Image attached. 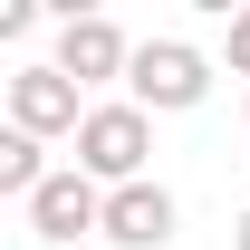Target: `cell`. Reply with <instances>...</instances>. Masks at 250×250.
Listing matches in <instances>:
<instances>
[{
  "mask_svg": "<svg viewBox=\"0 0 250 250\" xmlns=\"http://www.w3.org/2000/svg\"><path fill=\"white\" fill-rule=\"evenodd\" d=\"M145 154H154V116H145L135 96L87 106V125H77V173H96L106 192H125V183H145Z\"/></svg>",
  "mask_w": 250,
  "mask_h": 250,
  "instance_id": "cell-1",
  "label": "cell"
},
{
  "mask_svg": "<svg viewBox=\"0 0 250 250\" xmlns=\"http://www.w3.org/2000/svg\"><path fill=\"white\" fill-rule=\"evenodd\" d=\"M125 96H135L145 116H192V106L212 96V48H192V39H135Z\"/></svg>",
  "mask_w": 250,
  "mask_h": 250,
  "instance_id": "cell-2",
  "label": "cell"
},
{
  "mask_svg": "<svg viewBox=\"0 0 250 250\" xmlns=\"http://www.w3.org/2000/svg\"><path fill=\"white\" fill-rule=\"evenodd\" d=\"M48 67H58V77H77V87H125L135 39H125L106 10H67V20H58V48H48Z\"/></svg>",
  "mask_w": 250,
  "mask_h": 250,
  "instance_id": "cell-3",
  "label": "cell"
},
{
  "mask_svg": "<svg viewBox=\"0 0 250 250\" xmlns=\"http://www.w3.org/2000/svg\"><path fill=\"white\" fill-rule=\"evenodd\" d=\"M20 212H29V241L67 250V241H87V231H106V183H96V173H77V164H58Z\"/></svg>",
  "mask_w": 250,
  "mask_h": 250,
  "instance_id": "cell-4",
  "label": "cell"
},
{
  "mask_svg": "<svg viewBox=\"0 0 250 250\" xmlns=\"http://www.w3.org/2000/svg\"><path fill=\"white\" fill-rule=\"evenodd\" d=\"M77 77H58V67L39 58V67H20V77H10V125H20V135H39V145H77V125H87V106H77Z\"/></svg>",
  "mask_w": 250,
  "mask_h": 250,
  "instance_id": "cell-5",
  "label": "cell"
},
{
  "mask_svg": "<svg viewBox=\"0 0 250 250\" xmlns=\"http://www.w3.org/2000/svg\"><path fill=\"white\" fill-rule=\"evenodd\" d=\"M173 231H183V202L145 173V183L106 192V231H96V241H106V250H173Z\"/></svg>",
  "mask_w": 250,
  "mask_h": 250,
  "instance_id": "cell-6",
  "label": "cell"
},
{
  "mask_svg": "<svg viewBox=\"0 0 250 250\" xmlns=\"http://www.w3.org/2000/svg\"><path fill=\"white\" fill-rule=\"evenodd\" d=\"M48 173H58V164H48V145L10 125V135H0V192H10V202H29V192L48 183Z\"/></svg>",
  "mask_w": 250,
  "mask_h": 250,
  "instance_id": "cell-7",
  "label": "cell"
},
{
  "mask_svg": "<svg viewBox=\"0 0 250 250\" xmlns=\"http://www.w3.org/2000/svg\"><path fill=\"white\" fill-rule=\"evenodd\" d=\"M221 58H231V77H250V10H231V39H221Z\"/></svg>",
  "mask_w": 250,
  "mask_h": 250,
  "instance_id": "cell-8",
  "label": "cell"
},
{
  "mask_svg": "<svg viewBox=\"0 0 250 250\" xmlns=\"http://www.w3.org/2000/svg\"><path fill=\"white\" fill-rule=\"evenodd\" d=\"M231 250H250V212H241V221H231Z\"/></svg>",
  "mask_w": 250,
  "mask_h": 250,
  "instance_id": "cell-9",
  "label": "cell"
}]
</instances>
